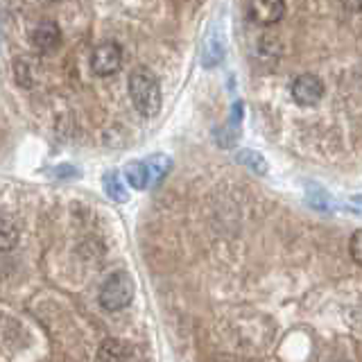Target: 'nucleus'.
Here are the masks:
<instances>
[{
    "mask_svg": "<svg viewBox=\"0 0 362 362\" xmlns=\"http://www.w3.org/2000/svg\"><path fill=\"white\" fill-rule=\"evenodd\" d=\"M102 188H105L107 197L118 202V204H124L129 202V190H127V184L122 181V177L116 173V170H111L105 177H102Z\"/></svg>",
    "mask_w": 362,
    "mask_h": 362,
    "instance_id": "nucleus-9",
    "label": "nucleus"
},
{
    "mask_svg": "<svg viewBox=\"0 0 362 362\" xmlns=\"http://www.w3.org/2000/svg\"><path fill=\"white\" fill-rule=\"evenodd\" d=\"M349 254L356 260L358 265H362V229H358L349 240Z\"/></svg>",
    "mask_w": 362,
    "mask_h": 362,
    "instance_id": "nucleus-13",
    "label": "nucleus"
},
{
    "mask_svg": "<svg viewBox=\"0 0 362 362\" xmlns=\"http://www.w3.org/2000/svg\"><path fill=\"white\" fill-rule=\"evenodd\" d=\"M346 9H356V11H362V3H358V5H344Z\"/></svg>",
    "mask_w": 362,
    "mask_h": 362,
    "instance_id": "nucleus-15",
    "label": "nucleus"
},
{
    "mask_svg": "<svg viewBox=\"0 0 362 362\" xmlns=\"http://www.w3.org/2000/svg\"><path fill=\"white\" fill-rule=\"evenodd\" d=\"M286 14V5L279 0H267V3H249L247 5V16L258 25H272L279 23Z\"/></svg>",
    "mask_w": 362,
    "mask_h": 362,
    "instance_id": "nucleus-6",
    "label": "nucleus"
},
{
    "mask_svg": "<svg viewBox=\"0 0 362 362\" xmlns=\"http://www.w3.org/2000/svg\"><path fill=\"white\" fill-rule=\"evenodd\" d=\"M3 249L5 252H9L11 247H14L18 243V229H14V224H11V218H5L3 220Z\"/></svg>",
    "mask_w": 362,
    "mask_h": 362,
    "instance_id": "nucleus-12",
    "label": "nucleus"
},
{
    "mask_svg": "<svg viewBox=\"0 0 362 362\" xmlns=\"http://www.w3.org/2000/svg\"><path fill=\"white\" fill-rule=\"evenodd\" d=\"M224 57V39L215 37V34H209L206 41H204V54H202V64L211 68V66H218Z\"/></svg>",
    "mask_w": 362,
    "mask_h": 362,
    "instance_id": "nucleus-10",
    "label": "nucleus"
},
{
    "mask_svg": "<svg viewBox=\"0 0 362 362\" xmlns=\"http://www.w3.org/2000/svg\"><path fill=\"white\" fill-rule=\"evenodd\" d=\"M120 66H122V48L113 41L100 43L93 50V54H90V68L100 77L113 75Z\"/></svg>",
    "mask_w": 362,
    "mask_h": 362,
    "instance_id": "nucleus-4",
    "label": "nucleus"
},
{
    "mask_svg": "<svg viewBox=\"0 0 362 362\" xmlns=\"http://www.w3.org/2000/svg\"><path fill=\"white\" fill-rule=\"evenodd\" d=\"M235 161L243 163L245 168H249L256 175H265L267 173V161L263 154H258L254 150H240L235 154Z\"/></svg>",
    "mask_w": 362,
    "mask_h": 362,
    "instance_id": "nucleus-11",
    "label": "nucleus"
},
{
    "mask_svg": "<svg viewBox=\"0 0 362 362\" xmlns=\"http://www.w3.org/2000/svg\"><path fill=\"white\" fill-rule=\"evenodd\" d=\"M292 98L301 107H315L324 98V82L313 73H303L292 82Z\"/></svg>",
    "mask_w": 362,
    "mask_h": 362,
    "instance_id": "nucleus-5",
    "label": "nucleus"
},
{
    "mask_svg": "<svg viewBox=\"0 0 362 362\" xmlns=\"http://www.w3.org/2000/svg\"><path fill=\"white\" fill-rule=\"evenodd\" d=\"M95 362H129V349L122 339L109 337L100 344Z\"/></svg>",
    "mask_w": 362,
    "mask_h": 362,
    "instance_id": "nucleus-8",
    "label": "nucleus"
},
{
    "mask_svg": "<svg viewBox=\"0 0 362 362\" xmlns=\"http://www.w3.org/2000/svg\"><path fill=\"white\" fill-rule=\"evenodd\" d=\"M170 170H173V158L168 154H152L141 161H129L124 165V181L136 190H147L156 186Z\"/></svg>",
    "mask_w": 362,
    "mask_h": 362,
    "instance_id": "nucleus-1",
    "label": "nucleus"
},
{
    "mask_svg": "<svg viewBox=\"0 0 362 362\" xmlns=\"http://www.w3.org/2000/svg\"><path fill=\"white\" fill-rule=\"evenodd\" d=\"M52 175H54V177H77V175H79V170H77V168H71V165H62V168L52 170Z\"/></svg>",
    "mask_w": 362,
    "mask_h": 362,
    "instance_id": "nucleus-14",
    "label": "nucleus"
},
{
    "mask_svg": "<svg viewBox=\"0 0 362 362\" xmlns=\"http://www.w3.org/2000/svg\"><path fill=\"white\" fill-rule=\"evenodd\" d=\"M30 39H32V43L37 45L39 50H52V48L59 45L62 30H59V25H57L54 21L45 18V21H39L37 25L32 28Z\"/></svg>",
    "mask_w": 362,
    "mask_h": 362,
    "instance_id": "nucleus-7",
    "label": "nucleus"
},
{
    "mask_svg": "<svg viewBox=\"0 0 362 362\" xmlns=\"http://www.w3.org/2000/svg\"><path fill=\"white\" fill-rule=\"evenodd\" d=\"M129 95L134 107L143 116H156L161 109V86H158V79L145 68H136L129 75Z\"/></svg>",
    "mask_w": 362,
    "mask_h": 362,
    "instance_id": "nucleus-2",
    "label": "nucleus"
},
{
    "mask_svg": "<svg viewBox=\"0 0 362 362\" xmlns=\"http://www.w3.org/2000/svg\"><path fill=\"white\" fill-rule=\"evenodd\" d=\"M100 305L105 310H122L134 299V281L127 272H113L100 288Z\"/></svg>",
    "mask_w": 362,
    "mask_h": 362,
    "instance_id": "nucleus-3",
    "label": "nucleus"
}]
</instances>
